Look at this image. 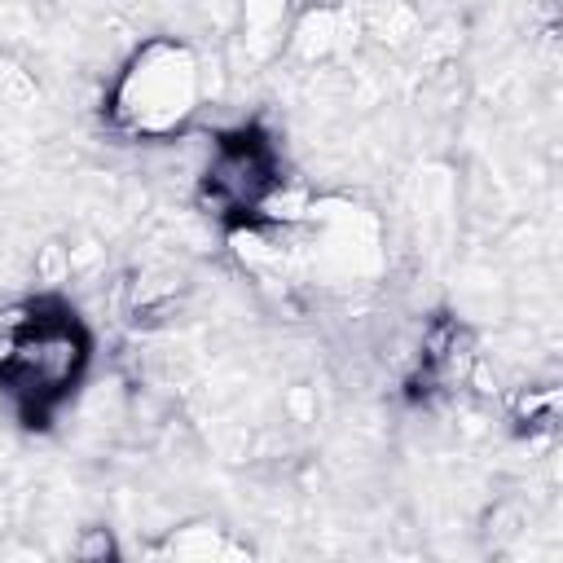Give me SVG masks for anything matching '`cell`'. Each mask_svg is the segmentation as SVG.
Returning a JSON list of instances; mask_svg holds the SVG:
<instances>
[{"label": "cell", "instance_id": "1", "mask_svg": "<svg viewBox=\"0 0 563 563\" xmlns=\"http://www.w3.org/2000/svg\"><path fill=\"white\" fill-rule=\"evenodd\" d=\"M92 339L57 299H22L0 312V391L26 422H44L84 378Z\"/></svg>", "mask_w": 563, "mask_h": 563}, {"label": "cell", "instance_id": "2", "mask_svg": "<svg viewBox=\"0 0 563 563\" xmlns=\"http://www.w3.org/2000/svg\"><path fill=\"white\" fill-rule=\"evenodd\" d=\"M202 92L198 48L176 35H154L119 66L106 97V123L128 141H167L189 128Z\"/></svg>", "mask_w": 563, "mask_h": 563}, {"label": "cell", "instance_id": "3", "mask_svg": "<svg viewBox=\"0 0 563 563\" xmlns=\"http://www.w3.org/2000/svg\"><path fill=\"white\" fill-rule=\"evenodd\" d=\"M282 180L286 176H282V158H277L273 141L260 128H238L211 145V154L198 172V202L216 220L260 224V211Z\"/></svg>", "mask_w": 563, "mask_h": 563}, {"label": "cell", "instance_id": "4", "mask_svg": "<svg viewBox=\"0 0 563 563\" xmlns=\"http://www.w3.org/2000/svg\"><path fill=\"white\" fill-rule=\"evenodd\" d=\"M475 365H479V352H475L471 330L453 317H440L422 330V343H418V356H413V387H418L422 400L453 396L471 383Z\"/></svg>", "mask_w": 563, "mask_h": 563}, {"label": "cell", "instance_id": "5", "mask_svg": "<svg viewBox=\"0 0 563 563\" xmlns=\"http://www.w3.org/2000/svg\"><path fill=\"white\" fill-rule=\"evenodd\" d=\"M510 413H515V422H519L528 435H537V431H554V427H559V387H550V383L519 387Z\"/></svg>", "mask_w": 563, "mask_h": 563}, {"label": "cell", "instance_id": "6", "mask_svg": "<svg viewBox=\"0 0 563 563\" xmlns=\"http://www.w3.org/2000/svg\"><path fill=\"white\" fill-rule=\"evenodd\" d=\"M75 554L79 559H106V554H114V541H110L106 528H88V537L75 545Z\"/></svg>", "mask_w": 563, "mask_h": 563}]
</instances>
